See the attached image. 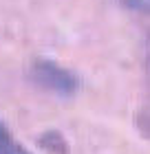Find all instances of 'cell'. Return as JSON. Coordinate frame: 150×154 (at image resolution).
<instances>
[{
    "instance_id": "cell-1",
    "label": "cell",
    "mask_w": 150,
    "mask_h": 154,
    "mask_svg": "<svg viewBox=\"0 0 150 154\" xmlns=\"http://www.w3.org/2000/svg\"><path fill=\"white\" fill-rule=\"evenodd\" d=\"M29 77L38 88L53 93V95H60V97H71L80 90V77L73 71L64 68L58 62L44 60V57H38L31 62Z\"/></svg>"
},
{
    "instance_id": "cell-2",
    "label": "cell",
    "mask_w": 150,
    "mask_h": 154,
    "mask_svg": "<svg viewBox=\"0 0 150 154\" xmlns=\"http://www.w3.org/2000/svg\"><path fill=\"white\" fill-rule=\"evenodd\" d=\"M38 145L46 154H71L69 141H66V137H64L60 130H46V132H42L40 139H38Z\"/></svg>"
},
{
    "instance_id": "cell-3",
    "label": "cell",
    "mask_w": 150,
    "mask_h": 154,
    "mask_svg": "<svg viewBox=\"0 0 150 154\" xmlns=\"http://www.w3.org/2000/svg\"><path fill=\"white\" fill-rule=\"evenodd\" d=\"M0 154H31V152L9 132V128H7L2 121H0Z\"/></svg>"
},
{
    "instance_id": "cell-4",
    "label": "cell",
    "mask_w": 150,
    "mask_h": 154,
    "mask_svg": "<svg viewBox=\"0 0 150 154\" xmlns=\"http://www.w3.org/2000/svg\"><path fill=\"white\" fill-rule=\"evenodd\" d=\"M126 9H130L135 13H146L150 16V0H119Z\"/></svg>"
},
{
    "instance_id": "cell-5",
    "label": "cell",
    "mask_w": 150,
    "mask_h": 154,
    "mask_svg": "<svg viewBox=\"0 0 150 154\" xmlns=\"http://www.w3.org/2000/svg\"><path fill=\"white\" fill-rule=\"evenodd\" d=\"M137 125L141 128V132H144L146 137H150V108H144L137 115Z\"/></svg>"
},
{
    "instance_id": "cell-6",
    "label": "cell",
    "mask_w": 150,
    "mask_h": 154,
    "mask_svg": "<svg viewBox=\"0 0 150 154\" xmlns=\"http://www.w3.org/2000/svg\"><path fill=\"white\" fill-rule=\"evenodd\" d=\"M148 75H150V55H148Z\"/></svg>"
}]
</instances>
